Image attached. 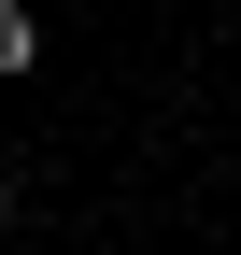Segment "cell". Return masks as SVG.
I'll return each mask as SVG.
<instances>
[{"label": "cell", "instance_id": "6da1fadb", "mask_svg": "<svg viewBox=\"0 0 241 255\" xmlns=\"http://www.w3.org/2000/svg\"><path fill=\"white\" fill-rule=\"evenodd\" d=\"M28 57H43V14H28V0H0V85H14Z\"/></svg>", "mask_w": 241, "mask_h": 255}, {"label": "cell", "instance_id": "7a4b0ae2", "mask_svg": "<svg viewBox=\"0 0 241 255\" xmlns=\"http://www.w3.org/2000/svg\"><path fill=\"white\" fill-rule=\"evenodd\" d=\"M0 227H14V170H0Z\"/></svg>", "mask_w": 241, "mask_h": 255}]
</instances>
